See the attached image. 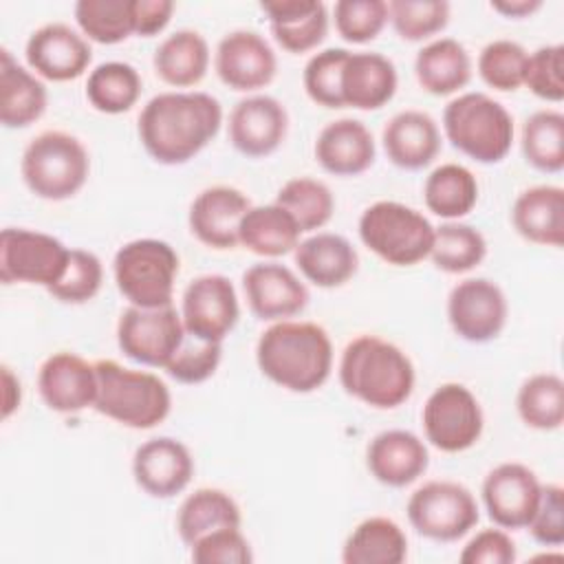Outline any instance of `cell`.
Returning a JSON list of instances; mask_svg holds the SVG:
<instances>
[{
  "mask_svg": "<svg viewBox=\"0 0 564 564\" xmlns=\"http://www.w3.org/2000/svg\"><path fill=\"white\" fill-rule=\"evenodd\" d=\"M223 106L200 90L159 93L141 108L139 141L161 165H183L220 130Z\"/></svg>",
  "mask_w": 564,
  "mask_h": 564,
  "instance_id": "1",
  "label": "cell"
},
{
  "mask_svg": "<svg viewBox=\"0 0 564 564\" xmlns=\"http://www.w3.org/2000/svg\"><path fill=\"white\" fill-rule=\"evenodd\" d=\"M260 372L291 392H313L333 370V344L315 322H273L256 344Z\"/></svg>",
  "mask_w": 564,
  "mask_h": 564,
  "instance_id": "2",
  "label": "cell"
},
{
  "mask_svg": "<svg viewBox=\"0 0 564 564\" xmlns=\"http://www.w3.org/2000/svg\"><path fill=\"white\" fill-rule=\"evenodd\" d=\"M412 359L397 344L377 335L350 339L339 359V383L357 401L392 410L405 403L414 390Z\"/></svg>",
  "mask_w": 564,
  "mask_h": 564,
  "instance_id": "3",
  "label": "cell"
},
{
  "mask_svg": "<svg viewBox=\"0 0 564 564\" xmlns=\"http://www.w3.org/2000/svg\"><path fill=\"white\" fill-rule=\"evenodd\" d=\"M95 410L126 427L150 430L163 423L172 408V394L163 379L152 372L123 368L115 359L95 361Z\"/></svg>",
  "mask_w": 564,
  "mask_h": 564,
  "instance_id": "4",
  "label": "cell"
},
{
  "mask_svg": "<svg viewBox=\"0 0 564 564\" xmlns=\"http://www.w3.org/2000/svg\"><path fill=\"white\" fill-rule=\"evenodd\" d=\"M443 130L465 156L491 165L502 161L513 143V117L485 93H463L443 110Z\"/></svg>",
  "mask_w": 564,
  "mask_h": 564,
  "instance_id": "5",
  "label": "cell"
},
{
  "mask_svg": "<svg viewBox=\"0 0 564 564\" xmlns=\"http://www.w3.org/2000/svg\"><path fill=\"white\" fill-rule=\"evenodd\" d=\"M24 185L44 200L73 198L88 181L90 156L84 143L62 130L33 137L20 161Z\"/></svg>",
  "mask_w": 564,
  "mask_h": 564,
  "instance_id": "6",
  "label": "cell"
},
{
  "mask_svg": "<svg viewBox=\"0 0 564 564\" xmlns=\"http://www.w3.org/2000/svg\"><path fill=\"white\" fill-rule=\"evenodd\" d=\"M361 242L383 262L394 267H412L430 256L434 242L432 223L397 200H377L359 216Z\"/></svg>",
  "mask_w": 564,
  "mask_h": 564,
  "instance_id": "7",
  "label": "cell"
},
{
  "mask_svg": "<svg viewBox=\"0 0 564 564\" xmlns=\"http://www.w3.org/2000/svg\"><path fill=\"white\" fill-rule=\"evenodd\" d=\"M112 273L119 293L132 306H170L178 275V253L165 240L137 238L117 249Z\"/></svg>",
  "mask_w": 564,
  "mask_h": 564,
  "instance_id": "8",
  "label": "cell"
},
{
  "mask_svg": "<svg viewBox=\"0 0 564 564\" xmlns=\"http://www.w3.org/2000/svg\"><path fill=\"white\" fill-rule=\"evenodd\" d=\"M412 529L434 542H456L478 524L474 494L456 480H430L405 505Z\"/></svg>",
  "mask_w": 564,
  "mask_h": 564,
  "instance_id": "9",
  "label": "cell"
},
{
  "mask_svg": "<svg viewBox=\"0 0 564 564\" xmlns=\"http://www.w3.org/2000/svg\"><path fill=\"white\" fill-rule=\"evenodd\" d=\"M68 256L70 249L51 234L4 227L0 234V280L51 289L64 275Z\"/></svg>",
  "mask_w": 564,
  "mask_h": 564,
  "instance_id": "10",
  "label": "cell"
},
{
  "mask_svg": "<svg viewBox=\"0 0 564 564\" xmlns=\"http://www.w3.org/2000/svg\"><path fill=\"white\" fill-rule=\"evenodd\" d=\"M425 438L441 452L456 454L474 447L485 427V414L476 394L463 383H441L425 401Z\"/></svg>",
  "mask_w": 564,
  "mask_h": 564,
  "instance_id": "11",
  "label": "cell"
},
{
  "mask_svg": "<svg viewBox=\"0 0 564 564\" xmlns=\"http://www.w3.org/2000/svg\"><path fill=\"white\" fill-rule=\"evenodd\" d=\"M185 337L181 313L170 306H128L117 322V344L121 352L143 366L165 368Z\"/></svg>",
  "mask_w": 564,
  "mask_h": 564,
  "instance_id": "12",
  "label": "cell"
},
{
  "mask_svg": "<svg viewBox=\"0 0 564 564\" xmlns=\"http://www.w3.org/2000/svg\"><path fill=\"white\" fill-rule=\"evenodd\" d=\"M509 315L505 291L487 278L460 280L447 295V319L454 333L471 344L496 339Z\"/></svg>",
  "mask_w": 564,
  "mask_h": 564,
  "instance_id": "13",
  "label": "cell"
},
{
  "mask_svg": "<svg viewBox=\"0 0 564 564\" xmlns=\"http://www.w3.org/2000/svg\"><path fill=\"white\" fill-rule=\"evenodd\" d=\"M238 295L227 275L205 273L185 286L181 297V319L189 335L223 344L238 324Z\"/></svg>",
  "mask_w": 564,
  "mask_h": 564,
  "instance_id": "14",
  "label": "cell"
},
{
  "mask_svg": "<svg viewBox=\"0 0 564 564\" xmlns=\"http://www.w3.org/2000/svg\"><path fill=\"white\" fill-rule=\"evenodd\" d=\"M214 68L225 86L247 93L273 82L278 57L260 33L238 29L220 37L214 55Z\"/></svg>",
  "mask_w": 564,
  "mask_h": 564,
  "instance_id": "15",
  "label": "cell"
},
{
  "mask_svg": "<svg viewBox=\"0 0 564 564\" xmlns=\"http://www.w3.org/2000/svg\"><path fill=\"white\" fill-rule=\"evenodd\" d=\"M540 480L522 463H500L482 480V502L487 516L500 529H527L538 500Z\"/></svg>",
  "mask_w": 564,
  "mask_h": 564,
  "instance_id": "16",
  "label": "cell"
},
{
  "mask_svg": "<svg viewBox=\"0 0 564 564\" xmlns=\"http://www.w3.org/2000/svg\"><path fill=\"white\" fill-rule=\"evenodd\" d=\"M286 132L289 112L284 104L271 95H249L229 112V141L249 159L273 154L284 143Z\"/></svg>",
  "mask_w": 564,
  "mask_h": 564,
  "instance_id": "17",
  "label": "cell"
},
{
  "mask_svg": "<svg viewBox=\"0 0 564 564\" xmlns=\"http://www.w3.org/2000/svg\"><path fill=\"white\" fill-rule=\"evenodd\" d=\"M24 57L35 75L48 82H70L86 73L93 62V48L68 24L48 22L29 35Z\"/></svg>",
  "mask_w": 564,
  "mask_h": 564,
  "instance_id": "18",
  "label": "cell"
},
{
  "mask_svg": "<svg viewBox=\"0 0 564 564\" xmlns=\"http://www.w3.org/2000/svg\"><path fill=\"white\" fill-rule=\"evenodd\" d=\"M37 390L48 410L77 414L95 405L97 370L84 357L59 350L46 357L37 372Z\"/></svg>",
  "mask_w": 564,
  "mask_h": 564,
  "instance_id": "19",
  "label": "cell"
},
{
  "mask_svg": "<svg viewBox=\"0 0 564 564\" xmlns=\"http://www.w3.org/2000/svg\"><path fill=\"white\" fill-rule=\"evenodd\" d=\"M134 482L152 498H174L194 476V458L185 443L156 436L141 443L132 456Z\"/></svg>",
  "mask_w": 564,
  "mask_h": 564,
  "instance_id": "20",
  "label": "cell"
},
{
  "mask_svg": "<svg viewBox=\"0 0 564 564\" xmlns=\"http://www.w3.org/2000/svg\"><path fill=\"white\" fill-rule=\"evenodd\" d=\"M242 291L258 319L280 322L308 304L306 284L280 262H258L242 273Z\"/></svg>",
  "mask_w": 564,
  "mask_h": 564,
  "instance_id": "21",
  "label": "cell"
},
{
  "mask_svg": "<svg viewBox=\"0 0 564 564\" xmlns=\"http://www.w3.org/2000/svg\"><path fill=\"white\" fill-rule=\"evenodd\" d=\"M249 207V196L236 187H205L189 205V231L209 249H234L238 245L240 220Z\"/></svg>",
  "mask_w": 564,
  "mask_h": 564,
  "instance_id": "22",
  "label": "cell"
},
{
  "mask_svg": "<svg viewBox=\"0 0 564 564\" xmlns=\"http://www.w3.org/2000/svg\"><path fill=\"white\" fill-rule=\"evenodd\" d=\"M427 465L430 452L425 443L408 430L379 432L366 447V467L386 487L412 485L425 474Z\"/></svg>",
  "mask_w": 564,
  "mask_h": 564,
  "instance_id": "23",
  "label": "cell"
},
{
  "mask_svg": "<svg viewBox=\"0 0 564 564\" xmlns=\"http://www.w3.org/2000/svg\"><path fill=\"white\" fill-rule=\"evenodd\" d=\"M388 161L401 170H423L441 152V132L436 121L423 110L397 112L381 132Z\"/></svg>",
  "mask_w": 564,
  "mask_h": 564,
  "instance_id": "24",
  "label": "cell"
},
{
  "mask_svg": "<svg viewBox=\"0 0 564 564\" xmlns=\"http://www.w3.org/2000/svg\"><path fill=\"white\" fill-rule=\"evenodd\" d=\"M372 132L359 119H335L322 128L315 141L317 163L333 176H357L375 163Z\"/></svg>",
  "mask_w": 564,
  "mask_h": 564,
  "instance_id": "25",
  "label": "cell"
},
{
  "mask_svg": "<svg viewBox=\"0 0 564 564\" xmlns=\"http://www.w3.org/2000/svg\"><path fill=\"white\" fill-rule=\"evenodd\" d=\"M260 9L275 42L289 53L313 51L328 33V9L319 0H267Z\"/></svg>",
  "mask_w": 564,
  "mask_h": 564,
  "instance_id": "26",
  "label": "cell"
},
{
  "mask_svg": "<svg viewBox=\"0 0 564 564\" xmlns=\"http://www.w3.org/2000/svg\"><path fill=\"white\" fill-rule=\"evenodd\" d=\"M300 273L319 289H337L346 284L359 267V256L348 238L319 231L300 240L293 249Z\"/></svg>",
  "mask_w": 564,
  "mask_h": 564,
  "instance_id": "27",
  "label": "cell"
},
{
  "mask_svg": "<svg viewBox=\"0 0 564 564\" xmlns=\"http://www.w3.org/2000/svg\"><path fill=\"white\" fill-rule=\"evenodd\" d=\"M397 68L392 59L375 51L350 53L341 73L344 106L357 110H377L397 93Z\"/></svg>",
  "mask_w": 564,
  "mask_h": 564,
  "instance_id": "28",
  "label": "cell"
},
{
  "mask_svg": "<svg viewBox=\"0 0 564 564\" xmlns=\"http://www.w3.org/2000/svg\"><path fill=\"white\" fill-rule=\"evenodd\" d=\"M513 229L533 245L562 247L564 242V189L533 185L518 194L511 207Z\"/></svg>",
  "mask_w": 564,
  "mask_h": 564,
  "instance_id": "29",
  "label": "cell"
},
{
  "mask_svg": "<svg viewBox=\"0 0 564 564\" xmlns=\"http://www.w3.org/2000/svg\"><path fill=\"white\" fill-rule=\"evenodd\" d=\"M48 104L46 86L11 55L0 51V121L4 128L18 130L35 123Z\"/></svg>",
  "mask_w": 564,
  "mask_h": 564,
  "instance_id": "30",
  "label": "cell"
},
{
  "mask_svg": "<svg viewBox=\"0 0 564 564\" xmlns=\"http://www.w3.org/2000/svg\"><path fill=\"white\" fill-rule=\"evenodd\" d=\"M414 75L423 90L436 97H447L469 84L471 57L458 40L438 37L416 53Z\"/></svg>",
  "mask_w": 564,
  "mask_h": 564,
  "instance_id": "31",
  "label": "cell"
},
{
  "mask_svg": "<svg viewBox=\"0 0 564 564\" xmlns=\"http://www.w3.org/2000/svg\"><path fill=\"white\" fill-rule=\"evenodd\" d=\"M300 234L295 218L278 203L251 205L240 220L238 245L262 258H280L300 245Z\"/></svg>",
  "mask_w": 564,
  "mask_h": 564,
  "instance_id": "32",
  "label": "cell"
},
{
  "mask_svg": "<svg viewBox=\"0 0 564 564\" xmlns=\"http://www.w3.org/2000/svg\"><path fill=\"white\" fill-rule=\"evenodd\" d=\"M154 73L174 88L196 86L209 68L207 40L192 29L167 35L154 51Z\"/></svg>",
  "mask_w": 564,
  "mask_h": 564,
  "instance_id": "33",
  "label": "cell"
},
{
  "mask_svg": "<svg viewBox=\"0 0 564 564\" xmlns=\"http://www.w3.org/2000/svg\"><path fill=\"white\" fill-rule=\"evenodd\" d=\"M408 557L403 529L383 516L361 520L341 546L344 564H401Z\"/></svg>",
  "mask_w": 564,
  "mask_h": 564,
  "instance_id": "34",
  "label": "cell"
},
{
  "mask_svg": "<svg viewBox=\"0 0 564 564\" xmlns=\"http://www.w3.org/2000/svg\"><path fill=\"white\" fill-rule=\"evenodd\" d=\"M240 524L242 513L238 502L227 491L216 487L196 489L181 502L176 511V531L187 546L214 529Z\"/></svg>",
  "mask_w": 564,
  "mask_h": 564,
  "instance_id": "35",
  "label": "cell"
},
{
  "mask_svg": "<svg viewBox=\"0 0 564 564\" xmlns=\"http://www.w3.org/2000/svg\"><path fill=\"white\" fill-rule=\"evenodd\" d=\"M425 207L447 220L467 216L478 200V181L460 163H443L434 167L423 185Z\"/></svg>",
  "mask_w": 564,
  "mask_h": 564,
  "instance_id": "36",
  "label": "cell"
},
{
  "mask_svg": "<svg viewBox=\"0 0 564 564\" xmlns=\"http://www.w3.org/2000/svg\"><path fill=\"white\" fill-rule=\"evenodd\" d=\"M141 88V75L132 64L104 62L86 79V99L104 115H121L139 101Z\"/></svg>",
  "mask_w": 564,
  "mask_h": 564,
  "instance_id": "37",
  "label": "cell"
},
{
  "mask_svg": "<svg viewBox=\"0 0 564 564\" xmlns=\"http://www.w3.org/2000/svg\"><path fill=\"white\" fill-rule=\"evenodd\" d=\"M516 408L524 425L542 432L564 423V381L555 372H538L522 381Z\"/></svg>",
  "mask_w": 564,
  "mask_h": 564,
  "instance_id": "38",
  "label": "cell"
},
{
  "mask_svg": "<svg viewBox=\"0 0 564 564\" xmlns=\"http://www.w3.org/2000/svg\"><path fill=\"white\" fill-rule=\"evenodd\" d=\"M522 154L540 172L557 174L564 167V115L553 108L535 110L522 126Z\"/></svg>",
  "mask_w": 564,
  "mask_h": 564,
  "instance_id": "39",
  "label": "cell"
},
{
  "mask_svg": "<svg viewBox=\"0 0 564 564\" xmlns=\"http://www.w3.org/2000/svg\"><path fill=\"white\" fill-rule=\"evenodd\" d=\"M485 256L487 240L476 227L454 220L434 227V242L427 258L436 269L445 273H467L476 269Z\"/></svg>",
  "mask_w": 564,
  "mask_h": 564,
  "instance_id": "40",
  "label": "cell"
},
{
  "mask_svg": "<svg viewBox=\"0 0 564 564\" xmlns=\"http://www.w3.org/2000/svg\"><path fill=\"white\" fill-rule=\"evenodd\" d=\"M273 203L284 207L295 218L302 231H315L324 227L335 212V198L330 187L311 176H297L286 181L278 189Z\"/></svg>",
  "mask_w": 564,
  "mask_h": 564,
  "instance_id": "41",
  "label": "cell"
},
{
  "mask_svg": "<svg viewBox=\"0 0 564 564\" xmlns=\"http://www.w3.org/2000/svg\"><path fill=\"white\" fill-rule=\"evenodd\" d=\"M75 22L97 44H119L134 33L132 0H79Z\"/></svg>",
  "mask_w": 564,
  "mask_h": 564,
  "instance_id": "42",
  "label": "cell"
},
{
  "mask_svg": "<svg viewBox=\"0 0 564 564\" xmlns=\"http://www.w3.org/2000/svg\"><path fill=\"white\" fill-rule=\"evenodd\" d=\"M388 20L401 40L421 42L441 33L449 22V2L445 0H392Z\"/></svg>",
  "mask_w": 564,
  "mask_h": 564,
  "instance_id": "43",
  "label": "cell"
},
{
  "mask_svg": "<svg viewBox=\"0 0 564 564\" xmlns=\"http://www.w3.org/2000/svg\"><path fill=\"white\" fill-rule=\"evenodd\" d=\"M529 53L513 40H494L478 55L480 79L500 93L518 90L524 84Z\"/></svg>",
  "mask_w": 564,
  "mask_h": 564,
  "instance_id": "44",
  "label": "cell"
},
{
  "mask_svg": "<svg viewBox=\"0 0 564 564\" xmlns=\"http://www.w3.org/2000/svg\"><path fill=\"white\" fill-rule=\"evenodd\" d=\"M348 55L350 51L346 48H324L306 62L302 82L311 101L324 108H346L341 99V73Z\"/></svg>",
  "mask_w": 564,
  "mask_h": 564,
  "instance_id": "45",
  "label": "cell"
},
{
  "mask_svg": "<svg viewBox=\"0 0 564 564\" xmlns=\"http://www.w3.org/2000/svg\"><path fill=\"white\" fill-rule=\"evenodd\" d=\"M101 282H104L101 260L93 251L70 249L64 275L46 291L64 304H84L99 293Z\"/></svg>",
  "mask_w": 564,
  "mask_h": 564,
  "instance_id": "46",
  "label": "cell"
},
{
  "mask_svg": "<svg viewBox=\"0 0 564 564\" xmlns=\"http://www.w3.org/2000/svg\"><path fill=\"white\" fill-rule=\"evenodd\" d=\"M220 359H223L220 341H207L185 330V337L178 350L167 361L165 372L178 383L194 386V383L207 381L218 370Z\"/></svg>",
  "mask_w": 564,
  "mask_h": 564,
  "instance_id": "47",
  "label": "cell"
},
{
  "mask_svg": "<svg viewBox=\"0 0 564 564\" xmlns=\"http://www.w3.org/2000/svg\"><path fill=\"white\" fill-rule=\"evenodd\" d=\"M388 22V2L383 0H339L335 4V29L352 44L375 40Z\"/></svg>",
  "mask_w": 564,
  "mask_h": 564,
  "instance_id": "48",
  "label": "cell"
},
{
  "mask_svg": "<svg viewBox=\"0 0 564 564\" xmlns=\"http://www.w3.org/2000/svg\"><path fill=\"white\" fill-rule=\"evenodd\" d=\"M524 86L544 101L564 99V46L546 44L533 51L527 59Z\"/></svg>",
  "mask_w": 564,
  "mask_h": 564,
  "instance_id": "49",
  "label": "cell"
},
{
  "mask_svg": "<svg viewBox=\"0 0 564 564\" xmlns=\"http://www.w3.org/2000/svg\"><path fill=\"white\" fill-rule=\"evenodd\" d=\"M189 557L196 564H249L253 551L240 527H223L189 544Z\"/></svg>",
  "mask_w": 564,
  "mask_h": 564,
  "instance_id": "50",
  "label": "cell"
},
{
  "mask_svg": "<svg viewBox=\"0 0 564 564\" xmlns=\"http://www.w3.org/2000/svg\"><path fill=\"white\" fill-rule=\"evenodd\" d=\"M531 538L544 546L564 542V489L560 485H542L538 507L527 524Z\"/></svg>",
  "mask_w": 564,
  "mask_h": 564,
  "instance_id": "51",
  "label": "cell"
},
{
  "mask_svg": "<svg viewBox=\"0 0 564 564\" xmlns=\"http://www.w3.org/2000/svg\"><path fill=\"white\" fill-rule=\"evenodd\" d=\"M516 557V542L500 527L478 531L458 555L463 564H511Z\"/></svg>",
  "mask_w": 564,
  "mask_h": 564,
  "instance_id": "52",
  "label": "cell"
},
{
  "mask_svg": "<svg viewBox=\"0 0 564 564\" xmlns=\"http://www.w3.org/2000/svg\"><path fill=\"white\" fill-rule=\"evenodd\" d=\"M174 13L172 0H132L134 33L141 37H152L161 33Z\"/></svg>",
  "mask_w": 564,
  "mask_h": 564,
  "instance_id": "53",
  "label": "cell"
},
{
  "mask_svg": "<svg viewBox=\"0 0 564 564\" xmlns=\"http://www.w3.org/2000/svg\"><path fill=\"white\" fill-rule=\"evenodd\" d=\"M2 386H4V399H2V419H9L22 401V388L20 379L11 372L9 366H2Z\"/></svg>",
  "mask_w": 564,
  "mask_h": 564,
  "instance_id": "54",
  "label": "cell"
},
{
  "mask_svg": "<svg viewBox=\"0 0 564 564\" xmlns=\"http://www.w3.org/2000/svg\"><path fill=\"white\" fill-rule=\"evenodd\" d=\"M542 7V0H494L491 9L505 18H527Z\"/></svg>",
  "mask_w": 564,
  "mask_h": 564,
  "instance_id": "55",
  "label": "cell"
}]
</instances>
